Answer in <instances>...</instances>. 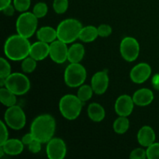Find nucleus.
<instances>
[{
    "instance_id": "1",
    "label": "nucleus",
    "mask_w": 159,
    "mask_h": 159,
    "mask_svg": "<svg viewBox=\"0 0 159 159\" xmlns=\"http://www.w3.org/2000/svg\"><path fill=\"white\" fill-rule=\"evenodd\" d=\"M55 127V120L52 116L48 114L40 115L36 117L31 124L30 133L34 139L44 144L53 138Z\"/></svg>"
},
{
    "instance_id": "2",
    "label": "nucleus",
    "mask_w": 159,
    "mask_h": 159,
    "mask_svg": "<svg viewBox=\"0 0 159 159\" xmlns=\"http://www.w3.org/2000/svg\"><path fill=\"white\" fill-rule=\"evenodd\" d=\"M30 43L28 38L20 34L12 35L6 40L4 52L6 57L12 61H21L30 56Z\"/></svg>"
},
{
    "instance_id": "3",
    "label": "nucleus",
    "mask_w": 159,
    "mask_h": 159,
    "mask_svg": "<svg viewBox=\"0 0 159 159\" xmlns=\"http://www.w3.org/2000/svg\"><path fill=\"white\" fill-rule=\"evenodd\" d=\"M82 25L75 19H67L59 23L57 27V39L65 43H71L79 38Z\"/></svg>"
},
{
    "instance_id": "4",
    "label": "nucleus",
    "mask_w": 159,
    "mask_h": 159,
    "mask_svg": "<svg viewBox=\"0 0 159 159\" xmlns=\"http://www.w3.org/2000/svg\"><path fill=\"white\" fill-rule=\"evenodd\" d=\"M82 108V101L75 95L64 96L59 102V110L67 120H73L79 117Z\"/></svg>"
},
{
    "instance_id": "5",
    "label": "nucleus",
    "mask_w": 159,
    "mask_h": 159,
    "mask_svg": "<svg viewBox=\"0 0 159 159\" xmlns=\"http://www.w3.org/2000/svg\"><path fill=\"white\" fill-rule=\"evenodd\" d=\"M38 18L33 12H24L18 17L16 27L18 34L30 38L36 32L37 28Z\"/></svg>"
},
{
    "instance_id": "6",
    "label": "nucleus",
    "mask_w": 159,
    "mask_h": 159,
    "mask_svg": "<svg viewBox=\"0 0 159 159\" xmlns=\"http://www.w3.org/2000/svg\"><path fill=\"white\" fill-rule=\"evenodd\" d=\"M85 68L79 63H71L65 71V82L71 88L81 86L86 79Z\"/></svg>"
},
{
    "instance_id": "7",
    "label": "nucleus",
    "mask_w": 159,
    "mask_h": 159,
    "mask_svg": "<svg viewBox=\"0 0 159 159\" xmlns=\"http://www.w3.org/2000/svg\"><path fill=\"white\" fill-rule=\"evenodd\" d=\"M5 86L17 96H22L29 91L30 82L28 78L22 73H11L6 79Z\"/></svg>"
},
{
    "instance_id": "8",
    "label": "nucleus",
    "mask_w": 159,
    "mask_h": 159,
    "mask_svg": "<svg viewBox=\"0 0 159 159\" xmlns=\"http://www.w3.org/2000/svg\"><path fill=\"white\" fill-rule=\"evenodd\" d=\"M4 120L6 124L13 130H19L23 128L26 124V118L25 113L19 106H12L5 112Z\"/></svg>"
},
{
    "instance_id": "9",
    "label": "nucleus",
    "mask_w": 159,
    "mask_h": 159,
    "mask_svg": "<svg viewBox=\"0 0 159 159\" xmlns=\"http://www.w3.org/2000/svg\"><path fill=\"white\" fill-rule=\"evenodd\" d=\"M120 54L123 58L128 62L134 61L138 58L140 52V45L134 37H124L120 43Z\"/></svg>"
},
{
    "instance_id": "10",
    "label": "nucleus",
    "mask_w": 159,
    "mask_h": 159,
    "mask_svg": "<svg viewBox=\"0 0 159 159\" xmlns=\"http://www.w3.org/2000/svg\"><path fill=\"white\" fill-rule=\"evenodd\" d=\"M46 152L50 159H63L66 155V144L61 138H52L48 142Z\"/></svg>"
},
{
    "instance_id": "11",
    "label": "nucleus",
    "mask_w": 159,
    "mask_h": 159,
    "mask_svg": "<svg viewBox=\"0 0 159 159\" xmlns=\"http://www.w3.org/2000/svg\"><path fill=\"white\" fill-rule=\"evenodd\" d=\"M68 48L67 43L61 40H54L50 44V57L51 60L57 64H62L68 60Z\"/></svg>"
},
{
    "instance_id": "12",
    "label": "nucleus",
    "mask_w": 159,
    "mask_h": 159,
    "mask_svg": "<svg viewBox=\"0 0 159 159\" xmlns=\"http://www.w3.org/2000/svg\"><path fill=\"white\" fill-rule=\"evenodd\" d=\"M152 74V68L147 63H140L131 69L130 76L134 83L141 84L146 82Z\"/></svg>"
},
{
    "instance_id": "13",
    "label": "nucleus",
    "mask_w": 159,
    "mask_h": 159,
    "mask_svg": "<svg viewBox=\"0 0 159 159\" xmlns=\"http://www.w3.org/2000/svg\"><path fill=\"white\" fill-rule=\"evenodd\" d=\"M133 98L128 95L119 96L115 102V111L120 116H128L134 110Z\"/></svg>"
},
{
    "instance_id": "14",
    "label": "nucleus",
    "mask_w": 159,
    "mask_h": 159,
    "mask_svg": "<svg viewBox=\"0 0 159 159\" xmlns=\"http://www.w3.org/2000/svg\"><path fill=\"white\" fill-rule=\"evenodd\" d=\"M109 85V76L107 71H98L93 76L91 86L95 93L102 95L106 93Z\"/></svg>"
},
{
    "instance_id": "15",
    "label": "nucleus",
    "mask_w": 159,
    "mask_h": 159,
    "mask_svg": "<svg viewBox=\"0 0 159 159\" xmlns=\"http://www.w3.org/2000/svg\"><path fill=\"white\" fill-rule=\"evenodd\" d=\"M50 54V45L43 41L35 42L31 44L30 50V56L37 61L46 58Z\"/></svg>"
},
{
    "instance_id": "16",
    "label": "nucleus",
    "mask_w": 159,
    "mask_h": 159,
    "mask_svg": "<svg viewBox=\"0 0 159 159\" xmlns=\"http://www.w3.org/2000/svg\"><path fill=\"white\" fill-rule=\"evenodd\" d=\"M133 100L134 104L139 107H145L152 102L154 94L148 89H141L135 92L133 95Z\"/></svg>"
},
{
    "instance_id": "17",
    "label": "nucleus",
    "mask_w": 159,
    "mask_h": 159,
    "mask_svg": "<svg viewBox=\"0 0 159 159\" xmlns=\"http://www.w3.org/2000/svg\"><path fill=\"white\" fill-rule=\"evenodd\" d=\"M155 133L153 129L149 126H144L139 130L138 134V141L143 147H148L155 143Z\"/></svg>"
},
{
    "instance_id": "18",
    "label": "nucleus",
    "mask_w": 159,
    "mask_h": 159,
    "mask_svg": "<svg viewBox=\"0 0 159 159\" xmlns=\"http://www.w3.org/2000/svg\"><path fill=\"white\" fill-rule=\"evenodd\" d=\"M23 143L18 139H8L1 147L5 154L9 155H18L23 151Z\"/></svg>"
},
{
    "instance_id": "19",
    "label": "nucleus",
    "mask_w": 159,
    "mask_h": 159,
    "mask_svg": "<svg viewBox=\"0 0 159 159\" xmlns=\"http://www.w3.org/2000/svg\"><path fill=\"white\" fill-rule=\"evenodd\" d=\"M85 48L81 43H74L68 48V60L71 63H79L83 59Z\"/></svg>"
},
{
    "instance_id": "20",
    "label": "nucleus",
    "mask_w": 159,
    "mask_h": 159,
    "mask_svg": "<svg viewBox=\"0 0 159 159\" xmlns=\"http://www.w3.org/2000/svg\"><path fill=\"white\" fill-rule=\"evenodd\" d=\"M37 37L40 41L51 43L57 38V30L51 26H43L37 30Z\"/></svg>"
},
{
    "instance_id": "21",
    "label": "nucleus",
    "mask_w": 159,
    "mask_h": 159,
    "mask_svg": "<svg viewBox=\"0 0 159 159\" xmlns=\"http://www.w3.org/2000/svg\"><path fill=\"white\" fill-rule=\"evenodd\" d=\"M89 117L94 122H101L105 118V110L99 103L93 102L88 107Z\"/></svg>"
},
{
    "instance_id": "22",
    "label": "nucleus",
    "mask_w": 159,
    "mask_h": 159,
    "mask_svg": "<svg viewBox=\"0 0 159 159\" xmlns=\"http://www.w3.org/2000/svg\"><path fill=\"white\" fill-rule=\"evenodd\" d=\"M98 36H99V34H98L97 28L93 26H87L82 27L79 39L85 43H90V42L94 41L97 38Z\"/></svg>"
},
{
    "instance_id": "23",
    "label": "nucleus",
    "mask_w": 159,
    "mask_h": 159,
    "mask_svg": "<svg viewBox=\"0 0 159 159\" xmlns=\"http://www.w3.org/2000/svg\"><path fill=\"white\" fill-rule=\"evenodd\" d=\"M16 95L7 88H1L0 89V101L4 106L8 107H12L16 103Z\"/></svg>"
},
{
    "instance_id": "24",
    "label": "nucleus",
    "mask_w": 159,
    "mask_h": 159,
    "mask_svg": "<svg viewBox=\"0 0 159 159\" xmlns=\"http://www.w3.org/2000/svg\"><path fill=\"white\" fill-rule=\"evenodd\" d=\"M130 126V122L127 119V116H120L118 117L113 123V130L116 134H123L127 131Z\"/></svg>"
},
{
    "instance_id": "25",
    "label": "nucleus",
    "mask_w": 159,
    "mask_h": 159,
    "mask_svg": "<svg viewBox=\"0 0 159 159\" xmlns=\"http://www.w3.org/2000/svg\"><path fill=\"white\" fill-rule=\"evenodd\" d=\"M93 89L92 86L88 85H83L80 86L79 91H78L77 96L82 101V102H85L90 99L93 96Z\"/></svg>"
},
{
    "instance_id": "26",
    "label": "nucleus",
    "mask_w": 159,
    "mask_h": 159,
    "mask_svg": "<svg viewBox=\"0 0 159 159\" xmlns=\"http://www.w3.org/2000/svg\"><path fill=\"white\" fill-rule=\"evenodd\" d=\"M21 67L23 72L31 73L36 69V67H37V61L30 56L29 57H27L25 59H23Z\"/></svg>"
},
{
    "instance_id": "27",
    "label": "nucleus",
    "mask_w": 159,
    "mask_h": 159,
    "mask_svg": "<svg viewBox=\"0 0 159 159\" xmlns=\"http://www.w3.org/2000/svg\"><path fill=\"white\" fill-rule=\"evenodd\" d=\"M48 6L45 2H40L37 3V4L34 6V9H33V13L37 17V18H43L48 13Z\"/></svg>"
},
{
    "instance_id": "28",
    "label": "nucleus",
    "mask_w": 159,
    "mask_h": 159,
    "mask_svg": "<svg viewBox=\"0 0 159 159\" xmlns=\"http://www.w3.org/2000/svg\"><path fill=\"white\" fill-rule=\"evenodd\" d=\"M53 8L56 13H65L68 8V0H54Z\"/></svg>"
},
{
    "instance_id": "29",
    "label": "nucleus",
    "mask_w": 159,
    "mask_h": 159,
    "mask_svg": "<svg viewBox=\"0 0 159 159\" xmlns=\"http://www.w3.org/2000/svg\"><path fill=\"white\" fill-rule=\"evenodd\" d=\"M11 74V67L9 62L3 57L0 59V78L6 79Z\"/></svg>"
},
{
    "instance_id": "30",
    "label": "nucleus",
    "mask_w": 159,
    "mask_h": 159,
    "mask_svg": "<svg viewBox=\"0 0 159 159\" xmlns=\"http://www.w3.org/2000/svg\"><path fill=\"white\" fill-rule=\"evenodd\" d=\"M31 4V0H13V6L16 10L24 12L29 9Z\"/></svg>"
},
{
    "instance_id": "31",
    "label": "nucleus",
    "mask_w": 159,
    "mask_h": 159,
    "mask_svg": "<svg viewBox=\"0 0 159 159\" xmlns=\"http://www.w3.org/2000/svg\"><path fill=\"white\" fill-rule=\"evenodd\" d=\"M147 158L149 159H159V143H153L146 150Z\"/></svg>"
},
{
    "instance_id": "32",
    "label": "nucleus",
    "mask_w": 159,
    "mask_h": 159,
    "mask_svg": "<svg viewBox=\"0 0 159 159\" xmlns=\"http://www.w3.org/2000/svg\"><path fill=\"white\" fill-rule=\"evenodd\" d=\"M98 29V34L101 37H107L112 34V27L108 24H101Z\"/></svg>"
},
{
    "instance_id": "33",
    "label": "nucleus",
    "mask_w": 159,
    "mask_h": 159,
    "mask_svg": "<svg viewBox=\"0 0 159 159\" xmlns=\"http://www.w3.org/2000/svg\"><path fill=\"white\" fill-rule=\"evenodd\" d=\"M147 158V152L144 149L136 148L131 152L130 155V158L131 159H145Z\"/></svg>"
},
{
    "instance_id": "34",
    "label": "nucleus",
    "mask_w": 159,
    "mask_h": 159,
    "mask_svg": "<svg viewBox=\"0 0 159 159\" xmlns=\"http://www.w3.org/2000/svg\"><path fill=\"white\" fill-rule=\"evenodd\" d=\"M0 124H1V128H0V133H1L0 134V146H1L8 140L9 133H8L6 126L5 125L2 121H0Z\"/></svg>"
},
{
    "instance_id": "35",
    "label": "nucleus",
    "mask_w": 159,
    "mask_h": 159,
    "mask_svg": "<svg viewBox=\"0 0 159 159\" xmlns=\"http://www.w3.org/2000/svg\"><path fill=\"white\" fill-rule=\"evenodd\" d=\"M41 142H40V141H37V140L34 139V141L28 145V149H29L30 152H32V153L34 154L39 153V152H40V150H41Z\"/></svg>"
},
{
    "instance_id": "36",
    "label": "nucleus",
    "mask_w": 159,
    "mask_h": 159,
    "mask_svg": "<svg viewBox=\"0 0 159 159\" xmlns=\"http://www.w3.org/2000/svg\"><path fill=\"white\" fill-rule=\"evenodd\" d=\"M34 140V136H33V134L31 133H29V134H25L24 136L22 138V142L23 143V144H25V145H29L30 144L31 142H32Z\"/></svg>"
},
{
    "instance_id": "37",
    "label": "nucleus",
    "mask_w": 159,
    "mask_h": 159,
    "mask_svg": "<svg viewBox=\"0 0 159 159\" xmlns=\"http://www.w3.org/2000/svg\"><path fill=\"white\" fill-rule=\"evenodd\" d=\"M15 7L14 6H12V5H9L7 7H6L5 9H3L2 10V12L5 14V15L8 16H12L14 13V11H15Z\"/></svg>"
},
{
    "instance_id": "38",
    "label": "nucleus",
    "mask_w": 159,
    "mask_h": 159,
    "mask_svg": "<svg viewBox=\"0 0 159 159\" xmlns=\"http://www.w3.org/2000/svg\"><path fill=\"white\" fill-rule=\"evenodd\" d=\"M152 84L155 89L159 90V74H156L152 79Z\"/></svg>"
},
{
    "instance_id": "39",
    "label": "nucleus",
    "mask_w": 159,
    "mask_h": 159,
    "mask_svg": "<svg viewBox=\"0 0 159 159\" xmlns=\"http://www.w3.org/2000/svg\"><path fill=\"white\" fill-rule=\"evenodd\" d=\"M11 1L12 0H1L0 1V10L2 11L3 9L11 5Z\"/></svg>"
}]
</instances>
